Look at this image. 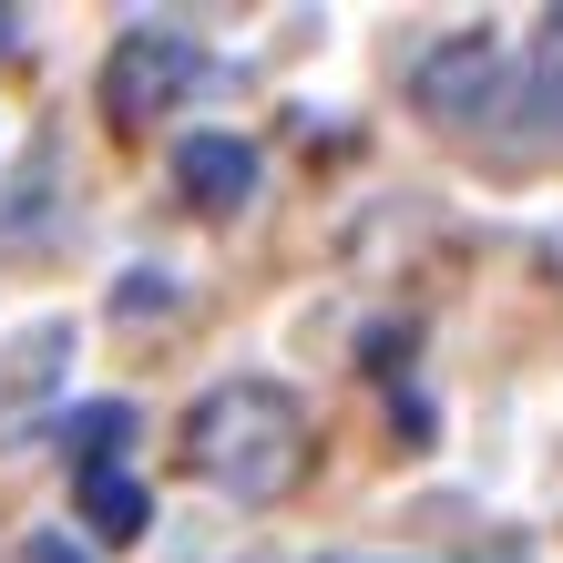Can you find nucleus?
<instances>
[{
  "mask_svg": "<svg viewBox=\"0 0 563 563\" xmlns=\"http://www.w3.org/2000/svg\"><path fill=\"white\" fill-rule=\"evenodd\" d=\"M308 451H318L308 400L277 389V379H225V389H206L185 410V472L216 482L225 503H277V492H297L308 482Z\"/></svg>",
  "mask_w": 563,
  "mask_h": 563,
  "instance_id": "1",
  "label": "nucleus"
},
{
  "mask_svg": "<svg viewBox=\"0 0 563 563\" xmlns=\"http://www.w3.org/2000/svg\"><path fill=\"white\" fill-rule=\"evenodd\" d=\"M113 308H123V318H154V308H175V277H164V267H134V277L113 287Z\"/></svg>",
  "mask_w": 563,
  "mask_h": 563,
  "instance_id": "9",
  "label": "nucleus"
},
{
  "mask_svg": "<svg viewBox=\"0 0 563 563\" xmlns=\"http://www.w3.org/2000/svg\"><path fill=\"white\" fill-rule=\"evenodd\" d=\"M123 441H134V400H82L73 420H62V451H73L82 472H113Z\"/></svg>",
  "mask_w": 563,
  "mask_h": 563,
  "instance_id": "7",
  "label": "nucleus"
},
{
  "mask_svg": "<svg viewBox=\"0 0 563 563\" xmlns=\"http://www.w3.org/2000/svg\"><path fill=\"white\" fill-rule=\"evenodd\" d=\"M62 349H73V318L21 328V339L0 349V400H21V389H52V379H62Z\"/></svg>",
  "mask_w": 563,
  "mask_h": 563,
  "instance_id": "6",
  "label": "nucleus"
},
{
  "mask_svg": "<svg viewBox=\"0 0 563 563\" xmlns=\"http://www.w3.org/2000/svg\"><path fill=\"white\" fill-rule=\"evenodd\" d=\"M175 185L206 216H236L246 195H256V144H236V134H185L175 144Z\"/></svg>",
  "mask_w": 563,
  "mask_h": 563,
  "instance_id": "4",
  "label": "nucleus"
},
{
  "mask_svg": "<svg viewBox=\"0 0 563 563\" xmlns=\"http://www.w3.org/2000/svg\"><path fill=\"white\" fill-rule=\"evenodd\" d=\"M482 563H512V553H482Z\"/></svg>",
  "mask_w": 563,
  "mask_h": 563,
  "instance_id": "12",
  "label": "nucleus"
},
{
  "mask_svg": "<svg viewBox=\"0 0 563 563\" xmlns=\"http://www.w3.org/2000/svg\"><path fill=\"white\" fill-rule=\"evenodd\" d=\"M195 73H206V52H195V31L175 21H134L123 42L103 52V113L113 123H154V113H175Z\"/></svg>",
  "mask_w": 563,
  "mask_h": 563,
  "instance_id": "2",
  "label": "nucleus"
},
{
  "mask_svg": "<svg viewBox=\"0 0 563 563\" xmlns=\"http://www.w3.org/2000/svg\"><path fill=\"white\" fill-rule=\"evenodd\" d=\"M82 522H92L103 543H134L144 522H154V503H144V482L113 461V472H82Z\"/></svg>",
  "mask_w": 563,
  "mask_h": 563,
  "instance_id": "5",
  "label": "nucleus"
},
{
  "mask_svg": "<svg viewBox=\"0 0 563 563\" xmlns=\"http://www.w3.org/2000/svg\"><path fill=\"white\" fill-rule=\"evenodd\" d=\"M0 52H21V11H0Z\"/></svg>",
  "mask_w": 563,
  "mask_h": 563,
  "instance_id": "11",
  "label": "nucleus"
},
{
  "mask_svg": "<svg viewBox=\"0 0 563 563\" xmlns=\"http://www.w3.org/2000/svg\"><path fill=\"white\" fill-rule=\"evenodd\" d=\"M522 113H533V123H563V11H543V31H533V62H522Z\"/></svg>",
  "mask_w": 563,
  "mask_h": 563,
  "instance_id": "8",
  "label": "nucleus"
},
{
  "mask_svg": "<svg viewBox=\"0 0 563 563\" xmlns=\"http://www.w3.org/2000/svg\"><path fill=\"white\" fill-rule=\"evenodd\" d=\"M21 563H92V553H82V543H62V533H31V553H21Z\"/></svg>",
  "mask_w": 563,
  "mask_h": 563,
  "instance_id": "10",
  "label": "nucleus"
},
{
  "mask_svg": "<svg viewBox=\"0 0 563 563\" xmlns=\"http://www.w3.org/2000/svg\"><path fill=\"white\" fill-rule=\"evenodd\" d=\"M492 92H503V42H492V31H451L410 73V103L430 123H472V113H492Z\"/></svg>",
  "mask_w": 563,
  "mask_h": 563,
  "instance_id": "3",
  "label": "nucleus"
}]
</instances>
